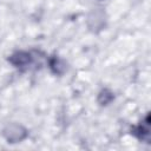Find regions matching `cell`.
<instances>
[{
    "instance_id": "1",
    "label": "cell",
    "mask_w": 151,
    "mask_h": 151,
    "mask_svg": "<svg viewBox=\"0 0 151 151\" xmlns=\"http://www.w3.org/2000/svg\"><path fill=\"white\" fill-rule=\"evenodd\" d=\"M26 129L20 124H9L4 129V136L9 143L21 142L26 137Z\"/></svg>"
},
{
    "instance_id": "4",
    "label": "cell",
    "mask_w": 151,
    "mask_h": 151,
    "mask_svg": "<svg viewBox=\"0 0 151 151\" xmlns=\"http://www.w3.org/2000/svg\"><path fill=\"white\" fill-rule=\"evenodd\" d=\"M112 99H113V94H112L110 91H107V90L101 91L100 94H99V97H98V101H99L101 105H106V104H109Z\"/></svg>"
},
{
    "instance_id": "2",
    "label": "cell",
    "mask_w": 151,
    "mask_h": 151,
    "mask_svg": "<svg viewBox=\"0 0 151 151\" xmlns=\"http://www.w3.org/2000/svg\"><path fill=\"white\" fill-rule=\"evenodd\" d=\"M32 60V57L29 53L27 52H17L14 54H12L9 57V63L13 64L17 67H21V66H27Z\"/></svg>"
},
{
    "instance_id": "3",
    "label": "cell",
    "mask_w": 151,
    "mask_h": 151,
    "mask_svg": "<svg viewBox=\"0 0 151 151\" xmlns=\"http://www.w3.org/2000/svg\"><path fill=\"white\" fill-rule=\"evenodd\" d=\"M50 65H51L52 71H53L54 73H58V74H61V73L66 70L65 63H64L63 60H60L59 58H53V59L51 60Z\"/></svg>"
}]
</instances>
